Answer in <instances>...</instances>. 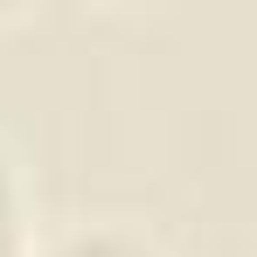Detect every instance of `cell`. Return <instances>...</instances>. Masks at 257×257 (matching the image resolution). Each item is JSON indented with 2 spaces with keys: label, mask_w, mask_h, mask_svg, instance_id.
Wrapping results in <instances>:
<instances>
[{
  "label": "cell",
  "mask_w": 257,
  "mask_h": 257,
  "mask_svg": "<svg viewBox=\"0 0 257 257\" xmlns=\"http://www.w3.org/2000/svg\"><path fill=\"white\" fill-rule=\"evenodd\" d=\"M28 257H160L132 222H77V229H56L42 236Z\"/></svg>",
  "instance_id": "1"
},
{
  "label": "cell",
  "mask_w": 257,
  "mask_h": 257,
  "mask_svg": "<svg viewBox=\"0 0 257 257\" xmlns=\"http://www.w3.org/2000/svg\"><path fill=\"white\" fill-rule=\"evenodd\" d=\"M35 229H28V195H21V167L0 146V257H28Z\"/></svg>",
  "instance_id": "2"
}]
</instances>
